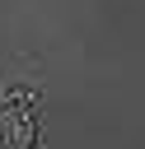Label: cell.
<instances>
[{"instance_id":"1","label":"cell","mask_w":145,"mask_h":149,"mask_svg":"<svg viewBox=\"0 0 145 149\" xmlns=\"http://www.w3.org/2000/svg\"><path fill=\"white\" fill-rule=\"evenodd\" d=\"M33 140H37L33 107L14 93H0V149H33Z\"/></svg>"}]
</instances>
